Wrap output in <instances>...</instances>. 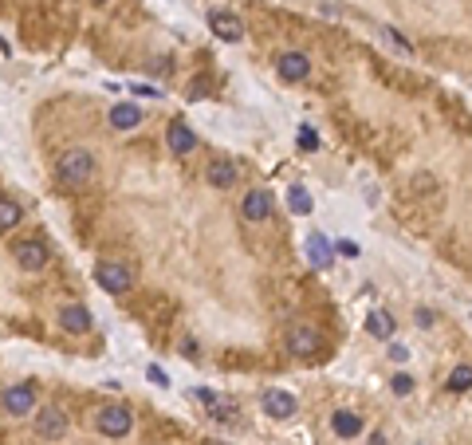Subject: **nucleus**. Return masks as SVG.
Wrapping results in <instances>:
<instances>
[{
    "mask_svg": "<svg viewBox=\"0 0 472 445\" xmlns=\"http://www.w3.org/2000/svg\"><path fill=\"white\" fill-rule=\"evenodd\" d=\"M366 331H370L374 339H390V335H394V316H390V311H370V316H366Z\"/></svg>",
    "mask_w": 472,
    "mask_h": 445,
    "instance_id": "obj_18",
    "label": "nucleus"
},
{
    "mask_svg": "<svg viewBox=\"0 0 472 445\" xmlns=\"http://www.w3.org/2000/svg\"><path fill=\"white\" fill-rule=\"evenodd\" d=\"M205 406H209V414L217 422H236V406L225 402V398H217V394H213V402H205Z\"/></svg>",
    "mask_w": 472,
    "mask_h": 445,
    "instance_id": "obj_20",
    "label": "nucleus"
},
{
    "mask_svg": "<svg viewBox=\"0 0 472 445\" xmlns=\"http://www.w3.org/2000/svg\"><path fill=\"white\" fill-rule=\"evenodd\" d=\"M95 426H99L102 437H127L130 429H134V418H130L127 406H102V410L95 414Z\"/></svg>",
    "mask_w": 472,
    "mask_h": 445,
    "instance_id": "obj_2",
    "label": "nucleus"
},
{
    "mask_svg": "<svg viewBox=\"0 0 472 445\" xmlns=\"http://www.w3.org/2000/svg\"><path fill=\"white\" fill-rule=\"evenodd\" d=\"M449 390H453V394L472 390V367H456L453 375H449Z\"/></svg>",
    "mask_w": 472,
    "mask_h": 445,
    "instance_id": "obj_21",
    "label": "nucleus"
},
{
    "mask_svg": "<svg viewBox=\"0 0 472 445\" xmlns=\"http://www.w3.org/2000/svg\"><path fill=\"white\" fill-rule=\"evenodd\" d=\"M59 323H63V331L83 335V331H91V311L83 304H68V308L59 311Z\"/></svg>",
    "mask_w": 472,
    "mask_h": 445,
    "instance_id": "obj_12",
    "label": "nucleus"
},
{
    "mask_svg": "<svg viewBox=\"0 0 472 445\" xmlns=\"http://www.w3.org/2000/svg\"><path fill=\"white\" fill-rule=\"evenodd\" d=\"M24 221V209L12 201V197H0V232H9V229H16V225Z\"/></svg>",
    "mask_w": 472,
    "mask_h": 445,
    "instance_id": "obj_19",
    "label": "nucleus"
},
{
    "mask_svg": "<svg viewBox=\"0 0 472 445\" xmlns=\"http://www.w3.org/2000/svg\"><path fill=\"white\" fill-rule=\"evenodd\" d=\"M331 426H335L338 437H358V434H363V418H358L354 410H335Z\"/></svg>",
    "mask_w": 472,
    "mask_h": 445,
    "instance_id": "obj_16",
    "label": "nucleus"
},
{
    "mask_svg": "<svg viewBox=\"0 0 472 445\" xmlns=\"http://www.w3.org/2000/svg\"><path fill=\"white\" fill-rule=\"evenodd\" d=\"M0 410L9 414V418H24V414L36 410V390L32 386H9V390L0 394Z\"/></svg>",
    "mask_w": 472,
    "mask_h": 445,
    "instance_id": "obj_5",
    "label": "nucleus"
},
{
    "mask_svg": "<svg viewBox=\"0 0 472 445\" xmlns=\"http://www.w3.org/2000/svg\"><path fill=\"white\" fill-rule=\"evenodd\" d=\"M417 327H422V331H425V327H433V311H429V308L417 311Z\"/></svg>",
    "mask_w": 472,
    "mask_h": 445,
    "instance_id": "obj_28",
    "label": "nucleus"
},
{
    "mask_svg": "<svg viewBox=\"0 0 472 445\" xmlns=\"http://www.w3.org/2000/svg\"><path fill=\"white\" fill-rule=\"evenodd\" d=\"M390 359H394V363H405V359H409V351H405L402 343H394V347H390Z\"/></svg>",
    "mask_w": 472,
    "mask_h": 445,
    "instance_id": "obj_25",
    "label": "nucleus"
},
{
    "mask_svg": "<svg viewBox=\"0 0 472 445\" xmlns=\"http://www.w3.org/2000/svg\"><path fill=\"white\" fill-rule=\"evenodd\" d=\"M287 205H291L295 213H311V197H307V189L295 186L291 193H287Z\"/></svg>",
    "mask_w": 472,
    "mask_h": 445,
    "instance_id": "obj_22",
    "label": "nucleus"
},
{
    "mask_svg": "<svg viewBox=\"0 0 472 445\" xmlns=\"http://www.w3.org/2000/svg\"><path fill=\"white\" fill-rule=\"evenodd\" d=\"M276 71H279V79H287V83H299V79L311 75V60H307L304 52H284L279 63H276Z\"/></svg>",
    "mask_w": 472,
    "mask_h": 445,
    "instance_id": "obj_8",
    "label": "nucleus"
},
{
    "mask_svg": "<svg viewBox=\"0 0 472 445\" xmlns=\"http://www.w3.org/2000/svg\"><path fill=\"white\" fill-rule=\"evenodd\" d=\"M299 146H304V150H319V134H315L311 127H299Z\"/></svg>",
    "mask_w": 472,
    "mask_h": 445,
    "instance_id": "obj_23",
    "label": "nucleus"
},
{
    "mask_svg": "<svg viewBox=\"0 0 472 445\" xmlns=\"http://www.w3.org/2000/svg\"><path fill=\"white\" fill-rule=\"evenodd\" d=\"M236 178H240V166H236L232 158H213L209 170H205V181H209L213 189H232Z\"/></svg>",
    "mask_w": 472,
    "mask_h": 445,
    "instance_id": "obj_7",
    "label": "nucleus"
},
{
    "mask_svg": "<svg viewBox=\"0 0 472 445\" xmlns=\"http://www.w3.org/2000/svg\"><path fill=\"white\" fill-rule=\"evenodd\" d=\"M213 445H225V441H213Z\"/></svg>",
    "mask_w": 472,
    "mask_h": 445,
    "instance_id": "obj_31",
    "label": "nucleus"
},
{
    "mask_svg": "<svg viewBox=\"0 0 472 445\" xmlns=\"http://www.w3.org/2000/svg\"><path fill=\"white\" fill-rule=\"evenodd\" d=\"M338 252H343V257H358V245H354V240H338Z\"/></svg>",
    "mask_w": 472,
    "mask_h": 445,
    "instance_id": "obj_26",
    "label": "nucleus"
},
{
    "mask_svg": "<svg viewBox=\"0 0 472 445\" xmlns=\"http://www.w3.org/2000/svg\"><path fill=\"white\" fill-rule=\"evenodd\" d=\"M146 375H150V378H154V382H158V386H169V378H166V370H161V367H150V370H146Z\"/></svg>",
    "mask_w": 472,
    "mask_h": 445,
    "instance_id": "obj_27",
    "label": "nucleus"
},
{
    "mask_svg": "<svg viewBox=\"0 0 472 445\" xmlns=\"http://www.w3.org/2000/svg\"><path fill=\"white\" fill-rule=\"evenodd\" d=\"M95 280H99L102 291H110V296H122V291L130 288V268L127 264H118V260H102L99 268H95Z\"/></svg>",
    "mask_w": 472,
    "mask_h": 445,
    "instance_id": "obj_3",
    "label": "nucleus"
},
{
    "mask_svg": "<svg viewBox=\"0 0 472 445\" xmlns=\"http://www.w3.org/2000/svg\"><path fill=\"white\" fill-rule=\"evenodd\" d=\"M166 142H169L173 154H193V150H197V134L186 127V122H173V127L166 130Z\"/></svg>",
    "mask_w": 472,
    "mask_h": 445,
    "instance_id": "obj_13",
    "label": "nucleus"
},
{
    "mask_svg": "<svg viewBox=\"0 0 472 445\" xmlns=\"http://www.w3.org/2000/svg\"><path fill=\"white\" fill-rule=\"evenodd\" d=\"M264 410H268L272 418H291V414L299 410V402H295V394L272 386V390H264Z\"/></svg>",
    "mask_w": 472,
    "mask_h": 445,
    "instance_id": "obj_10",
    "label": "nucleus"
},
{
    "mask_svg": "<svg viewBox=\"0 0 472 445\" xmlns=\"http://www.w3.org/2000/svg\"><path fill=\"white\" fill-rule=\"evenodd\" d=\"M12 252H16V264L24 268V272H43L48 260H51V249L43 245V240H20Z\"/></svg>",
    "mask_w": 472,
    "mask_h": 445,
    "instance_id": "obj_4",
    "label": "nucleus"
},
{
    "mask_svg": "<svg viewBox=\"0 0 472 445\" xmlns=\"http://www.w3.org/2000/svg\"><path fill=\"white\" fill-rule=\"evenodd\" d=\"M409 390H413V375H405V370L394 375V394H409Z\"/></svg>",
    "mask_w": 472,
    "mask_h": 445,
    "instance_id": "obj_24",
    "label": "nucleus"
},
{
    "mask_svg": "<svg viewBox=\"0 0 472 445\" xmlns=\"http://www.w3.org/2000/svg\"><path fill=\"white\" fill-rule=\"evenodd\" d=\"M209 28H213V32H217L225 43L245 40V24H240V16H232V12H213V16H209Z\"/></svg>",
    "mask_w": 472,
    "mask_h": 445,
    "instance_id": "obj_11",
    "label": "nucleus"
},
{
    "mask_svg": "<svg viewBox=\"0 0 472 445\" xmlns=\"http://www.w3.org/2000/svg\"><path fill=\"white\" fill-rule=\"evenodd\" d=\"M95 173V158L91 150H63V154L55 158V178L59 186H68V189H79L87 186Z\"/></svg>",
    "mask_w": 472,
    "mask_h": 445,
    "instance_id": "obj_1",
    "label": "nucleus"
},
{
    "mask_svg": "<svg viewBox=\"0 0 472 445\" xmlns=\"http://www.w3.org/2000/svg\"><path fill=\"white\" fill-rule=\"evenodd\" d=\"M315 347H319V335L311 327H291L287 331V351L291 355H315Z\"/></svg>",
    "mask_w": 472,
    "mask_h": 445,
    "instance_id": "obj_14",
    "label": "nucleus"
},
{
    "mask_svg": "<svg viewBox=\"0 0 472 445\" xmlns=\"http://www.w3.org/2000/svg\"><path fill=\"white\" fill-rule=\"evenodd\" d=\"M36 434L48 437V441H59V437L68 434V414L55 410V406H43V410H36Z\"/></svg>",
    "mask_w": 472,
    "mask_h": 445,
    "instance_id": "obj_6",
    "label": "nucleus"
},
{
    "mask_svg": "<svg viewBox=\"0 0 472 445\" xmlns=\"http://www.w3.org/2000/svg\"><path fill=\"white\" fill-rule=\"evenodd\" d=\"M110 127H114V130L142 127V111H138L134 103H114V107H110Z\"/></svg>",
    "mask_w": 472,
    "mask_h": 445,
    "instance_id": "obj_15",
    "label": "nucleus"
},
{
    "mask_svg": "<svg viewBox=\"0 0 472 445\" xmlns=\"http://www.w3.org/2000/svg\"><path fill=\"white\" fill-rule=\"evenodd\" d=\"M95 4H107V0H95Z\"/></svg>",
    "mask_w": 472,
    "mask_h": 445,
    "instance_id": "obj_30",
    "label": "nucleus"
},
{
    "mask_svg": "<svg viewBox=\"0 0 472 445\" xmlns=\"http://www.w3.org/2000/svg\"><path fill=\"white\" fill-rule=\"evenodd\" d=\"M272 217V189H248L245 197V221L260 225Z\"/></svg>",
    "mask_w": 472,
    "mask_h": 445,
    "instance_id": "obj_9",
    "label": "nucleus"
},
{
    "mask_svg": "<svg viewBox=\"0 0 472 445\" xmlns=\"http://www.w3.org/2000/svg\"><path fill=\"white\" fill-rule=\"evenodd\" d=\"M370 445H386V434H382V429H378V434H370Z\"/></svg>",
    "mask_w": 472,
    "mask_h": 445,
    "instance_id": "obj_29",
    "label": "nucleus"
},
{
    "mask_svg": "<svg viewBox=\"0 0 472 445\" xmlns=\"http://www.w3.org/2000/svg\"><path fill=\"white\" fill-rule=\"evenodd\" d=\"M307 260H311V268H327L331 264V240L323 237V232H315V237L307 240Z\"/></svg>",
    "mask_w": 472,
    "mask_h": 445,
    "instance_id": "obj_17",
    "label": "nucleus"
}]
</instances>
